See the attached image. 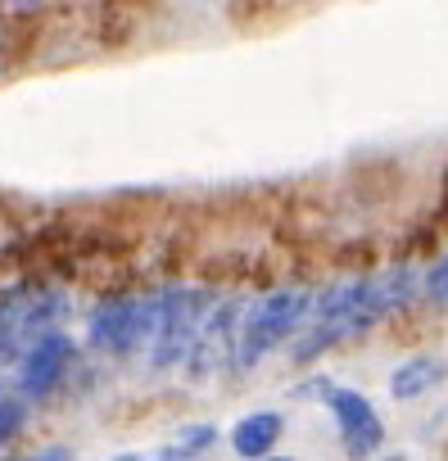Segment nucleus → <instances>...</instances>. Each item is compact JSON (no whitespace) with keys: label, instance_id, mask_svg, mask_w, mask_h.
<instances>
[{"label":"nucleus","instance_id":"1","mask_svg":"<svg viewBox=\"0 0 448 461\" xmlns=\"http://www.w3.org/2000/svg\"><path fill=\"white\" fill-rule=\"evenodd\" d=\"M313 317V290L304 285H286L263 294L245 317H241V339H236V371H254L268 353H277L281 344H290Z\"/></svg>","mask_w":448,"mask_h":461},{"label":"nucleus","instance_id":"2","mask_svg":"<svg viewBox=\"0 0 448 461\" xmlns=\"http://www.w3.org/2000/svg\"><path fill=\"white\" fill-rule=\"evenodd\" d=\"M213 312V294L199 290V285H168L159 294V330H154V371H168V366H181L195 348V335L204 326V317Z\"/></svg>","mask_w":448,"mask_h":461},{"label":"nucleus","instance_id":"3","mask_svg":"<svg viewBox=\"0 0 448 461\" xmlns=\"http://www.w3.org/2000/svg\"><path fill=\"white\" fill-rule=\"evenodd\" d=\"M154 330H159V294H123V299H109L91 312L87 335L100 353L127 357V353L150 348Z\"/></svg>","mask_w":448,"mask_h":461},{"label":"nucleus","instance_id":"4","mask_svg":"<svg viewBox=\"0 0 448 461\" xmlns=\"http://www.w3.org/2000/svg\"><path fill=\"white\" fill-rule=\"evenodd\" d=\"M64 299L41 290V285H19L0 299V362H19L32 339H41L50 330V321L59 317Z\"/></svg>","mask_w":448,"mask_h":461},{"label":"nucleus","instance_id":"5","mask_svg":"<svg viewBox=\"0 0 448 461\" xmlns=\"http://www.w3.org/2000/svg\"><path fill=\"white\" fill-rule=\"evenodd\" d=\"M322 402L331 407V420H335V429H340V443H344L349 461H367V456L380 452V443H385V420H380V411L371 407L367 393H358V389H349V384H326V380H322Z\"/></svg>","mask_w":448,"mask_h":461},{"label":"nucleus","instance_id":"6","mask_svg":"<svg viewBox=\"0 0 448 461\" xmlns=\"http://www.w3.org/2000/svg\"><path fill=\"white\" fill-rule=\"evenodd\" d=\"M241 317H245V312H241V303H236V299L217 303V308L204 317V326H199V335H195V348H190V357H186V366H190V375H195V380H204V375L222 371L227 362H236Z\"/></svg>","mask_w":448,"mask_h":461},{"label":"nucleus","instance_id":"7","mask_svg":"<svg viewBox=\"0 0 448 461\" xmlns=\"http://www.w3.org/2000/svg\"><path fill=\"white\" fill-rule=\"evenodd\" d=\"M73 357H78V344H73L64 330H46V335L32 339V348L19 357V389H23L28 398L50 393V389L69 375Z\"/></svg>","mask_w":448,"mask_h":461},{"label":"nucleus","instance_id":"8","mask_svg":"<svg viewBox=\"0 0 448 461\" xmlns=\"http://www.w3.org/2000/svg\"><path fill=\"white\" fill-rule=\"evenodd\" d=\"M443 380H448V362L439 353H412L389 371V393L398 402H412V398H425L430 389H439Z\"/></svg>","mask_w":448,"mask_h":461},{"label":"nucleus","instance_id":"9","mask_svg":"<svg viewBox=\"0 0 448 461\" xmlns=\"http://www.w3.org/2000/svg\"><path fill=\"white\" fill-rule=\"evenodd\" d=\"M281 434H286L281 411H250V416H241V420L232 425V452H236L241 461H263V456L277 452Z\"/></svg>","mask_w":448,"mask_h":461},{"label":"nucleus","instance_id":"10","mask_svg":"<svg viewBox=\"0 0 448 461\" xmlns=\"http://www.w3.org/2000/svg\"><path fill=\"white\" fill-rule=\"evenodd\" d=\"M213 438H217L213 425H186V429L177 434V443H172L159 461H195V456H204V452L213 447Z\"/></svg>","mask_w":448,"mask_h":461},{"label":"nucleus","instance_id":"11","mask_svg":"<svg viewBox=\"0 0 448 461\" xmlns=\"http://www.w3.org/2000/svg\"><path fill=\"white\" fill-rule=\"evenodd\" d=\"M421 299L434 308H448V254H439L425 272H421Z\"/></svg>","mask_w":448,"mask_h":461},{"label":"nucleus","instance_id":"12","mask_svg":"<svg viewBox=\"0 0 448 461\" xmlns=\"http://www.w3.org/2000/svg\"><path fill=\"white\" fill-rule=\"evenodd\" d=\"M23 416H28V411H23L19 398H0V447H5V443L23 429Z\"/></svg>","mask_w":448,"mask_h":461},{"label":"nucleus","instance_id":"13","mask_svg":"<svg viewBox=\"0 0 448 461\" xmlns=\"http://www.w3.org/2000/svg\"><path fill=\"white\" fill-rule=\"evenodd\" d=\"M5 461H73L69 447H37V452H23V456H5Z\"/></svg>","mask_w":448,"mask_h":461},{"label":"nucleus","instance_id":"14","mask_svg":"<svg viewBox=\"0 0 448 461\" xmlns=\"http://www.w3.org/2000/svg\"><path fill=\"white\" fill-rule=\"evenodd\" d=\"M114 461H145V456H132V452H123V456H114Z\"/></svg>","mask_w":448,"mask_h":461},{"label":"nucleus","instance_id":"15","mask_svg":"<svg viewBox=\"0 0 448 461\" xmlns=\"http://www.w3.org/2000/svg\"><path fill=\"white\" fill-rule=\"evenodd\" d=\"M263 461H290V456H263Z\"/></svg>","mask_w":448,"mask_h":461}]
</instances>
